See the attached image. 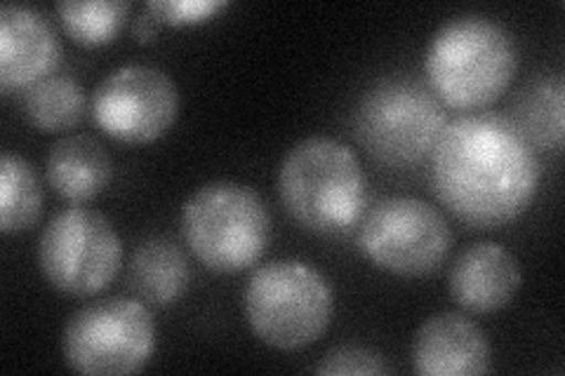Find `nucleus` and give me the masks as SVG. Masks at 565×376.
<instances>
[{
    "label": "nucleus",
    "instance_id": "f257e3e1",
    "mask_svg": "<svg viewBox=\"0 0 565 376\" xmlns=\"http://www.w3.org/2000/svg\"><path fill=\"white\" fill-rule=\"evenodd\" d=\"M429 158V184L438 203L476 230L514 224L540 191L533 141L498 114L448 120Z\"/></svg>",
    "mask_w": 565,
    "mask_h": 376
},
{
    "label": "nucleus",
    "instance_id": "f03ea898",
    "mask_svg": "<svg viewBox=\"0 0 565 376\" xmlns=\"http://www.w3.org/2000/svg\"><path fill=\"white\" fill-rule=\"evenodd\" d=\"M514 33L486 14H457L440 24L424 55L431 93L457 111H479L498 101L519 74Z\"/></svg>",
    "mask_w": 565,
    "mask_h": 376
},
{
    "label": "nucleus",
    "instance_id": "7ed1b4c3",
    "mask_svg": "<svg viewBox=\"0 0 565 376\" xmlns=\"http://www.w3.org/2000/svg\"><path fill=\"white\" fill-rule=\"evenodd\" d=\"M276 189L290 217L316 236H344L367 210L361 160L332 137L297 141L280 160Z\"/></svg>",
    "mask_w": 565,
    "mask_h": 376
},
{
    "label": "nucleus",
    "instance_id": "20e7f679",
    "mask_svg": "<svg viewBox=\"0 0 565 376\" xmlns=\"http://www.w3.org/2000/svg\"><path fill=\"white\" fill-rule=\"evenodd\" d=\"M182 238L207 271L241 273L259 264L271 245L274 222L267 203L238 182H210L182 207Z\"/></svg>",
    "mask_w": 565,
    "mask_h": 376
},
{
    "label": "nucleus",
    "instance_id": "39448f33",
    "mask_svg": "<svg viewBox=\"0 0 565 376\" xmlns=\"http://www.w3.org/2000/svg\"><path fill=\"white\" fill-rule=\"evenodd\" d=\"M253 334L276 351H299L321 339L334 315V294L323 273L299 259L259 266L243 292Z\"/></svg>",
    "mask_w": 565,
    "mask_h": 376
},
{
    "label": "nucleus",
    "instance_id": "423d86ee",
    "mask_svg": "<svg viewBox=\"0 0 565 376\" xmlns=\"http://www.w3.org/2000/svg\"><path fill=\"white\" fill-rule=\"evenodd\" d=\"M446 122V106L429 85L392 76L365 89L351 128L359 144L380 163L411 168L431 155Z\"/></svg>",
    "mask_w": 565,
    "mask_h": 376
},
{
    "label": "nucleus",
    "instance_id": "0eeeda50",
    "mask_svg": "<svg viewBox=\"0 0 565 376\" xmlns=\"http://www.w3.org/2000/svg\"><path fill=\"white\" fill-rule=\"evenodd\" d=\"M156 351V320L137 297L93 301L68 318L62 355L85 376H126L149 365Z\"/></svg>",
    "mask_w": 565,
    "mask_h": 376
},
{
    "label": "nucleus",
    "instance_id": "6e6552de",
    "mask_svg": "<svg viewBox=\"0 0 565 376\" xmlns=\"http://www.w3.org/2000/svg\"><path fill=\"white\" fill-rule=\"evenodd\" d=\"M359 243L363 255L382 271L424 278L446 264L452 228L431 203L413 195H388L365 210Z\"/></svg>",
    "mask_w": 565,
    "mask_h": 376
},
{
    "label": "nucleus",
    "instance_id": "1a4fd4ad",
    "mask_svg": "<svg viewBox=\"0 0 565 376\" xmlns=\"http://www.w3.org/2000/svg\"><path fill=\"white\" fill-rule=\"evenodd\" d=\"M39 266L52 290L78 299L95 297L120 271L122 240L102 212L66 207L43 228Z\"/></svg>",
    "mask_w": 565,
    "mask_h": 376
},
{
    "label": "nucleus",
    "instance_id": "9d476101",
    "mask_svg": "<svg viewBox=\"0 0 565 376\" xmlns=\"http://www.w3.org/2000/svg\"><path fill=\"white\" fill-rule=\"evenodd\" d=\"M99 130L122 144H151L170 132L180 116V89L163 68L118 66L90 99Z\"/></svg>",
    "mask_w": 565,
    "mask_h": 376
},
{
    "label": "nucleus",
    "instance_id": "9b49d317",
    "mask_svg": "<svg viewBox=\"0 0 565 376\" xmlns=\"http://www.w3.org/2000/svg\"><path fill=\"white\" fill-rule=\"evenodd\" d=\"M62 62V41L50 17L31 6L6 3L0 8V85L29 89Z\"/></svg>",
    "mask_w": 565,
    "mask_h": 376
},
{
    "label": "nucleus",
    "instance_id": "f8f14e48",
    "mask_svg": "<svg viewBox=\"0 0 565 376\" xmlns=\"http://www.w3.org/2000/svg\"><path fill=\"white\" fill-rule=\"evenodd\" d=\"M486 332L462 313H438L413 339V369L422 376H481L490 372Z\"/></svg>",
    "mask_w": 565,
    "mask_h": 376
},
{
    "label": "nucleus",
    "instance_id": "ddd939ff",
    "mask_svg": "<svg viewBox=\"0 0 565 376\" xmlns=\"http://www.w3.org/2000/svg\"><path fill=\"white\" fill-rule=\"evenodd\" d=\"M519 259L498 243H473L450 266L448 292L459 309L488 315L507 309L521 290Z\"/></svg>",
    "mask_w": 565,
    "mask_h": 376
},
{
    "label": "nucleus",
    "instance_id": "4468645a",
    "mask_svg": "<svg viewBox=\"0 0 565 376\" xmlns=\"http://www.w3.org/2000/svg\"><path fill=\"white\" fill-rule=\"evenodd\" d=\"M50 186L68 203H87L109 186L114 160L99 139L68 135L52 144L45 163Z\"/></svg>",
    "mask_w": 565,
    "mask_h": 376
},
{
    "label": "nucleus",
    "instance_id": "2eb2a0df",
    "mask_svg": "<svg viewBox=\"0 0 565 376\" xmlns=\"http://www.w3.org/2000/svg\"><path fill=\"white\" fill-rule=\"evenodd\" d=\"M126 280L139 301L151 307H172L189 290V259L170 238L153 236L135 247Z\"/></svg>",
    "mask_w": 565,
    "mask_h": 376
},
{
    "label": "nucleus",
    "instance_id": "dca6fc26",
    "mask_svg": "<svg viewBox=\"0 0 565 376\" xmlns=\"http://www.w3.org/2000/svg\"><path fill=\"white\" fill-rule=\"evenodd\" d=\"M43 214V186L33 165L22 155H0V230L14 236L39 224Z\"/></svg>",
    "mask_w": 565,
    "mask_h": 376
},
{
    "label": "nucleus",
    "instance_id": "f3484780",
    "mask_svg": "<svg viewBox=\"0 0 565 376\" xmlns=\"http://www.w3.org/2000/svg\"><path fill=\"white\" fill-rule=\"evenodd\" d=\"M85 109L87 97L83 85L66 74H55L35 83L24 95V114L41 132H66L76 128Z\"/></svg>",
    "mask_w": 565,
    "mask_h": 376
},
{
    "label": "nucleus",
    "instance_id": "a211bd4d",
    "mask_svg": "<svg viewBox=\"0 0 565 376\" xmlns=\"http://www.w3.org/2000/svg\"><path fill=\"white\" fill-rule=\"evenodd\" d=\"M60 22L71 41L85 47H99L116 41L130 14L126 0H62Z\"/></svg>",
    "mask_w": 565,
    "mask_h": 376
},
{
    "label": "nucleus",
    "instance_id": "6ab92c4d",
    "mask_svg": "<svg viewBox=\"0 0 565 376\" xmlns=\"http://www.w3.org/2000/svg\"><path fill=\"white\" fill-rule=\"evenodd\" d=\"M523 116L525 125L537 141L544 147L558 151L563 147V80L546 78L530 87V93L523 99Z\"/></svg>",
    "mask_w": 565,
    "mask_h": 376
},
{
    "label": "nucleus",
    "instance_id": "aec40b11",
    "mask_svg": "<svg viewBox=\"0 0 565 376\" xmlns=\"http://www.w3.org/2000/svg\"><path fill=\"white\" fill-rule=\"evenodd\" d=\"M316 374L326 376H344V374H388L392 367L386 365V357L367 346L359 344H344L330 348L323 361L313 367Z\"/></svg>",
    "mask_w": 565,
    "mask_h": 376
},
{
    "label": "nucleus",
    "instance_id": "412c9836",
    "mask_svg": "<svg viewBox=\"0 0 565 376\" xmlns=\"http://www.w3.org/2000/svg\"><path fill=\"white\" fill-rule=\"evenodd\" d=\"M226 6V0H151L145 10H149L161 24L193 26L212 20Z\"/></svg>",
    "mask_w": 565,
    "mask_h": 376
},
{
    "label": "nucleus",
    "instance_id": "4be33fe9",
    "mask_svg": "<svg viewBox=\"0 0 565 376\" xmlns=\"http://www.w3.org/2000/svg\"><path fill=\"white\" fill-rule=\"evenodd\" d=\"M158 29H161V22H158L149 10H141V12L137 14L135 24H132V33H135V39H137L139 43H151V41L156 39Z\"/></svg>",
    "mask_w": 565,
    "mask_h": 376
}]
</instances>
